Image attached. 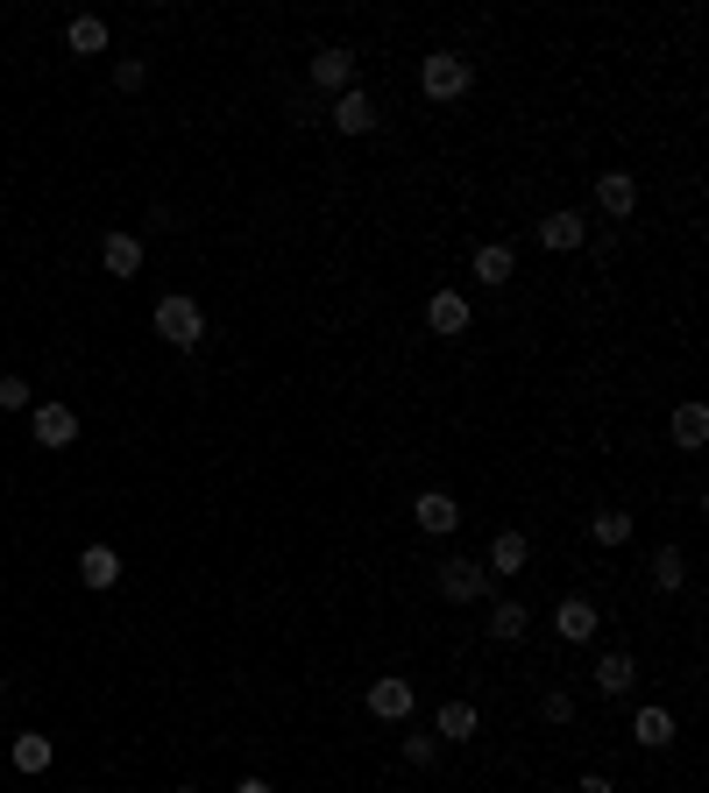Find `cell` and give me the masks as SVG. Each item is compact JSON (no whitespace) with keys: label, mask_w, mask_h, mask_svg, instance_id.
Wrapping results in <instances>:
<instances>
[{"label":"cell","mask_w":709,"mask_h":793,"mask_svg":"<svg viewBox=\"0 0 709 793\" xmlns=\"http://www.w3.org/2000/svg\"><path fill=\"white\" fill-rule=\"evenodd\" d=\"M433 737H447V744L475 737V708L469 702H447V708H440V723H433Z\"/></svg>","instance_id":"cell-23"},{"label":"cell","mask_w":709,"mask_h":793,"mask_svg":"<svg viewBox=\"0 0 709 793\" xmlns=\"http://www.w3.org/2000/svg\"><path fill=\"white\" fill-rule=\"evenodd\" d=\"M540 241H546V248H582V241H589V220H582V212H546V220H540Z\"/></svg>","instance_id":"cell-13"},{"label":"cell","mask_w":709,"mask_h":793,"mask_svg":"<svg viewBox=\"0 0 709 793\" xmlns=\"http://www.w3.org/2000/svg\"><path fill=\"white\" fill-rule=\"evenodd\" d=\"M412 702H418L412 681H370V715H376V723H405Z\"/></svg>","instance_id":"cell-5"},{"label":"cell","mask_w":709,"mask_h":793,"mask_svg":"<svg viewBox=\"0 0 709 793\" xmlns=\"http://www.w3.org/2000/svg\"><path fill=\"white\" fill-rule=\"evenodd\" d=\"M667 433H674V447H702V439H709V412H702V404H674V425H667Z\"/></svg>","instance_id":"cell-18"},{"label":"cell","mask_w":709,"mask_h":793,"mask_svg":"<svg viewBox=\"0 0 709 793\" xmlns=\"http://www.w3.org/2000/svg\"><path fill=\"white\" fill-rule=\"evenodd\" d=\"M405 759H412V765H433L440 744H433V737H405Z\"/></svg>","instance_id":"cell-29"},{"label":"cell","mask_w":709,"mask_h":793,"mask_svg":"<svg viewBox=\"0 0 709 793\" xmlns=\"http://www.w3.org/2000/svg\"><path fill=\"white\" fill-rule=\"evenodd\" d=\"M79 582L86 588H114V582H121V553H114V546H86L79 553Z\"/></svg>","instance_id":"cell-11"},{"label":"cell","mask_w":709,"mask_h":793,"mask_svg":"<svg viewBox=\"0 0 709 793\" xmlns=\"http://www.w3.org/2000/svg\"><path fill=\"white\" fill-rule=\"evenodd\" d=\"M100 262H107V277H136V269H142V241L136 235H107Z\"/></svg>","instance_id":"cell-14"},{"label":"cell","mask_w":709,"mask_h":793,"mask_svg":"<svg viewBox=\"0 0 709 793\" xmlns=\"http://www.w3.org/2000/svg\"><path fill=\"white\" fill-rule=\"evenodd\" d=\"M426 326H433V334H469V298L462 291H433V305H426Z\"/></svg>","instance_id":"cell-8"},{"label":"cell","mask_w":709,"mask_h":793,"mask_svg":"<svg viewBox=\"0 0 709 793\" xmlns=\"http://www.w3.org/2000/svg\"><path fill=\"white\" fill-rule=\"evenodd\" d=\"M412 517H418V532H454V525H462V503L440 496V489H426V496L412 503Z\"/></svg>","instance_id":"cell-10"},{"label":"cell","mask_w":709,"mask_h":793,"mask_svg":"<svg viewBox=\"0 0 709 793\" xmlns=\"http://www.w3.org/2000/svg\"><path fill=\"white\" fill-rule=\"evenodd\" d=\"M681 582H688V559H681L674 546H660V553H653V588H667V595H674Z\"/></svg>","instance_id":"cell-24"},{"label":"cell","mask_w":709,"mask_h":793,"mask_svg":"<svg viewBox=\"0 0 709 793\" xmlns=\"http://www.w3.org/2000/svg\"><path fill=\"white\" fill-rule=\"evenodd\" d=\"M36 439L43 447H71L79 439V412L71 404H36Z\"/></svg>","instance_id":"cell-6"},{"label":"cell","mask_w":709,"mask_h":793,"mask_svg":"<svg viewBox=\"0 0 709 793\" xmlns=\"http://www.w3.org/2000/svg\"><path fill=\"white\" fill-rule=\"evenodd\" d=\"M525 624H532V616H525V603H496V616H490V637H496V645H519V637H525Z\"/></svg>","instance_id":"cell-22"},{"label":"cell","mask_w":709,"mask_h":793,"mask_svg":"<svg viewBox=\"0 0 709 793\" xmlns=\"http://www.w3.org/2000/svg\"><path fill=\"white\" fill-rule=\"evenodd\" d=\"M589 532H597V546H624V538H631V511H597Z\"/></svg>","instance_id":"cell-25"},{"label":"cell","mask_w":709,"mask_h":793,"mask_svg":"<svg viewBox=\"0 0 709 793\" xmlns=\"http://www.w3.org/2000/svg\"><path fill=\"white\" fill-rule=\"evenodd\" d=\"M0 687H8V681H0Z\"/></svg>","instance_id":"cell-33"},{"label":"cell","mask_w":709,"mask_h":793,"mask_svg":"<svg viewBox=\"0 0 709 793\" xmlns=\"http://www.w3.org/2000/svg\"><path fill=\"white\" fill-rule=\"evenodd\" d=\"M36 390H29V376H0V412H29Z\"/></svg>","instance_id":"cell-26"},{"label":"cell","mask_w":709,"mask_h":793,"mask_svg":"<svg viewBox=\"0 0 709 793\" xmlns=\"http://www.w3.org/2000/svg\"><path fill=\"white\" fill-rule=\"evenodd\" d=\"M574 793H610V780H603V772H582V786H574Z\"/></svg>","instance_id":"cell-30"},{"label":"cell","mask_w":709,"mask_h":793,"mask_svg":"<svg viewBox=\"0 0 709 793\" xmlns=\"http://www.w3.org/2000/svg\"><path fill=\"white\" fill-rule=\"evenodd\" d=\"M305 79H313L319 92H348L355 86V50H341V43H327L313 57V71H305Z\"/></svg>","instance_id":"cell-4"},{"label":"cell","mask_w":709,"mask_h":793,"mask_svg":"<svg viewBox=\"0 0 709 793\" xmlns=\"http://www.w3.org/2000/svg\"><path fill=\"white\" fill-rule=\"evenodd\" d=\"M553 624H561V637H568V645H589V637H597V603H582V595H568Z\"/></svg>","instance_id":"cell-12"},{"label":"cell","mask_w":709,"mask_h":793,"mask_svg":"<svg viewBox=\"0 0 709 793\" xmlns=\"http://www.w3.org/2000/svg\"><path fill=\"white\" fill-rule=\"evenodd\" d=\"M65 43H71V57H100L107 50V22L100 14H79V22L65 29Z\"/></svg>","instance_id":"cell-19"},{"label":"cell","mask_w":709,"mask_h":793,"mask_svg":"<svg viewBox=\"0 0 709 793\" xmlns=\"http://www.w3.org/2000/svg\"><path fill=\"white\" fill-rule=\"evenodd\" d=\"M50 759H57L50 737H36V730H29V737H14V772H50Z\"/></svg>","instance_id":"cell-21"},{"label":"cell","mask_w":709,"mask_h":793,"mask_svg":"<svg viewBox=\"0 0 709 793\" xmlns=\"http://www.w3.org/2000/svg\"><path fill=\"white\" fill-rule=\"evenodd\" d=\"M525 553H532V546H525V532H496L483 567H496V574H519V567H525Z\"/></svg>","instance_id":"cell-16"},{"label":"cell","mask_w":709,"mask_h":793,"mask_svg":"<svg viewBox=\"0 0 709 793\" xmlns=\"http://www.w3.org/2000/svg\"><path fill=\"white\" fill-rule=\"evenodd\" d=\"M511 269H519V256H511V241H483V248H475V277H483V284H504Z\"/></svg>","instance_id":"cell-17"},{"label":"cell","mask_w":709,"mask_h":793,"mask_svg":"<svg viewBox=\"0 0 709 793\" xmlns=\"http://www.w3.org/2000/svg\"><path fill=\"white\" fill-rule=\"evenodd\" d=\"M199 334H206V313L191 298H157V340H170V347H199Z\"/></svg>","instance_id":"cell-2"},{"label":"cell","mask_w":709,"mask_h":793,"mask_svg":"<svg viewBox=\"0 0 709 793\" xmlns=\"http://www.w3.org/2000/svg\"><path fill=\"white\" fill-rule=\"evenodd\" d=\"M142 79H149L142 57H121V65H114V86H121V92H142Z\"/></svg>","instance_id":"cell-27"},{"label":"cell","mask_w":709,"mask_h":793,"mask_svg":"<svg viewBox=\"0 0 709 793\" xmlns=\"http://www.w3.org/2000/svg\"><path fill=\"white\" fill-rule=\"evenodd\" d=\"M631 737H639V744H674V715H667V708H639V715H631Z\"/></svg>","instance_id":"cell-20"},{"label":"cell","mask_w":709,"mask_h":793,"mask_svg":"<svg viewBox=\"0 0 709 793\" xmlns=\"http://www.w3.org/2000/svg\"><path fill=\"white\" fill-rule=\"evenodd\" d=\"M546 723H574V694H561V687L546 694Z\"/></svg>","instance_id":"cell-28"},{"label":"cell","mask_w":709,"mask_h":793,"mask_svg":"<svg viewBox=\"0 0 709 793\" xmlns=\"http://www.w3.org/2000/svg\"><path fill=\"white\" fill-rule=\"evenodd\" d=\"M334 128H341V135H370V128H376V100H370L362 86H348V92L334 100Z\"/></svg>","instance_id":"cell-7"},{"label":"cell","mask_w":709,"mask_h":793,"mask_svg":"<svg viewBox=\"0 0 709 793\" xmlns=\"http://www.w3.org/2000/svg\"><path fill=\"white\" fill-rule=\"evenodd\" d=\"M597 206L610 212V220H624V212L639 206V185H631V170H603V178H597Z\"/></svg>","instance_id":"cell-9"},{"label":"cell","mask_w":709,"mask_h":793,"mask_svg":"<svg viewBox=\"0 0 709 793\" xmlns=\"http://www.w3.org/2000/svg\"><path fill=\"white\" fill-rule=\"evenodd\" d=\"M483 588H490L483 559H447V567H440V595H447V603H475Z\"/></svg>","instance_id":"cell-3"},{"label":"cell","mask_w":709,"mask_h":793,"mask_svg":"<svg viewBox=\"0 0 709 793\" xmlns=\"http://www.w3.org/2000/svg\"><path fill=\"white\" fill-rule=\"evenodd\" d=\"M631 681H639V660H631V652H603L597 660V687L603 694H631Z\"/></svg>","instance_id":"cell-15"},{"label":"cell","mask_w":709,"mask_h":793,"mask_svg":"<svg viewBox=\"0 0 709 793\" xmlns=\"http://www.w3.org/2000/svg\"><path fill=\"white\" fill-rule=\"evenodd\" d=\"M178 793H199V786H178Z\"/></svg>","instance_id":"cell-32"},{"label":"cell","mask_w":709,"mask_h":793,"mask_svg":"<svg viewBox=\"0 0 709 793\" xmlns=\"http://www.w3.org/2000/svg\"><path fill=\"white\" fill-rule=\"evenodd\" d=\"M469 57H454V50H433L426 65H418V86H426V100H462L469 92Z\"/></svg>","instance_id":"cell-1"},{"label":"cell","mask_w":709,"mask_h":793,"mask_svg":"<svg viewBox=\"0 0 709 793\" xmlns=\"http://www.w3.org/2000/svg\"><path fill=\"white\" fill-rule=\"evenodd\" d=\"M235 793H270V780H242V786H235Z\"/></svg>","instance_id":"cell-31"}]
</instances>
